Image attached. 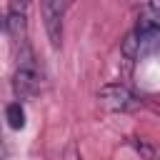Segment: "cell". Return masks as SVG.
Masks as SVG:
<instances>
[{
	"mask_svg": "<svg viewBox=\"0 0 160 160\" xmlns=\"http://www.w3.org/2000/svg\"><path fill=\"white\" fill-rule=\"evenodd\" d=\"M28 15H30V0H8L5 28L15 40V45H22L28 40Z\"/></svg>",
	"mask_w": 160,
	"mask_h": 160,
	"instance_id": "obj_2",
	"label": "cell"
},
{
	"mask_svg": "<svg viewBox=\"0 0 160 160\" xmlns=\"http://www.w3.org/2000/svg\"><path fill=\"white\" fill-rule=\"evenodd\" d=\"M98 100L105 110L110 112H128V110H135L140 105V100L125 88V85H105L100 92H98Z\"/></svg>",
	"mask_w": 160,
	"mask_h": 160,
	"instance_id": "obj_3",
	"label": "cell"
},
{
	"mask_svg": "<svg viewBox=\"0 0 160 160\" xmlns=\"http://www.w3.org/2000/svg\"><path fill=\"white\" fill-rule=\"evenodd\" d=\"M148 2H150V12L155 18H160V0H148Z\"/></svg>",
	"mask_w": 160,
	"mask_h": 160,
	"instance_id": "obj_6",
	"label": "cell"
},
{
	"mask_svg": "<svg viewBox=\"0 0 160 160\" xmlns=\"http://www.w3.org/2000/svg\"><path fill=\"white\" fill-rule=\"evenodd\" d=\"M5 118H8V125H10L12 130H22V128H25V110H22L20 100H15V102L8 105Z\"/></svg>",
	"mask_w": 160,
	"mask_h": 160,
	"instance_id": "obj_5",
	"label": "cell"
},
{
	"mask_svg": "<svg viewBox=\"0 0 160 160\" xmlns=\"http://www.w3.org/2000/svg\"><path fill=\"white\" fill-rule=\"evenodd\" d=\"M60 2H62L65 8H70V5H72V0H60Z\"/></svg>",
	"mask_w": 160,
	"mask_h": 160,
	"instance_id": "obj_7",
	"label": "cell"
},
{
	"mask_svg": "<svg viewBox=\"0 0 160 160\" xmlns=\"http://www.w3.org/2000/svg\"><path fill=\"white\" fill-rule=\"evenodd\" d=\"M38 90H40V70H38L32 48L25 40L22 45H18V62H15V72H12V92L22 102V100L35 98Z\"/></svg>",
	"mask_w": 160,
	"mask_h": 160,
	"instance_id": "obj_1",
	"label": "cell"
},
{
	"mask_svg": "<svg viewBox=\"0 0 160 160\" xmlns=\"http://www.w3.org/2000/svg\"><path fill=\"white\" fill-rule=\"evenodd\" d=\"M40 12H42V25H45L50 45L60 48L62 45V12H65V5L60 0H40Z\"/></svg>",
	"mask_w": 160,
	"mask_h": 160,
	"instance_id": "obj_4",
	"label": "cell"
}]
</instances>
